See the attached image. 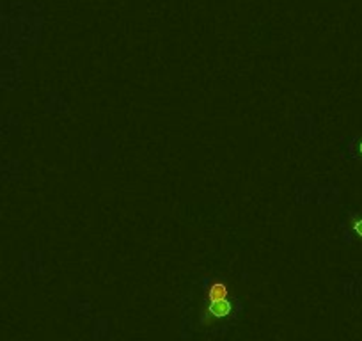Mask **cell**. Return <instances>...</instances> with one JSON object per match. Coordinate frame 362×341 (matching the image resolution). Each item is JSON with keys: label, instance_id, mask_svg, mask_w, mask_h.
Here are the masks:
<instances>
[{"label": "cell", "instance_id": "1", "mask_svg": "<svg viewBox=\"0 0 362 341\" xmlns=\"http://www.w3.org/2000/svg\"><path fill=\"white\" fill-rule=\"evenodd\" d=\"M235 317V301L233 297L215 299V301H203L199 313V322L203 327H213L220 322H228Z\"/></svg>", "mask_w": 362, "mask_h": 341}, {"label": "cell", "instance_id": "2", "mask_svg": "<svg viewBox=\"0 0 362 341\" xmlns=\"http://www.w3.org/2000/svg\"><path fill=\"white\" fill-rule=\"evenodd\" d=\"M352 229L355 231V235H359L362 238V217H354L352 219Z\"/></svg>", "mask_w": 362, "mask_h": 341}, {"label": "cell", "instance_id": "3", "mask_svg": "<svg viewBox=\"0 0 362 341\" xmlns=\"http://www.w3.org/2000/svg\"><path fill=\"white\" fill-rule=\"evenodd\" d=\"M354 146H355V153H357L359 157L362 159V135L359 139H355V141H354Z\"/></svg>", "mask_w": 362, "mask_h": 341}]
</instances>
